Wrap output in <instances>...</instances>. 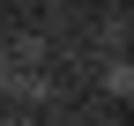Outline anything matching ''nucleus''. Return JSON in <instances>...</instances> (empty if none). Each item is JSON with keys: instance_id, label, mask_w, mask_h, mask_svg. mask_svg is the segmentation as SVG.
Segmentation results:
<instances>
[{"instance_id": "obj_2", "label": "nucleus", "mask_w": 134, "mask_h": 126, "mask_svg": "<svg viewBox=\"0 0 134 126\" xmlns=\"http://www.w3.org/2000/svg\"><path fill=\"white\" fill-rule=\"evenodd\" d=\"M97 89H104L112 104L134 97V67H127V52H104V59H97Z\"/></svg>"}, {"instance_id": "obj_3", "label": "nucleus", "mask_w": 134, "mask_h": 126, "mask_svg": "<svg viewBox=\"0 0 134 126\" xmlns=\"http://www.w3.org/2000/svg\"><path fill=\"white\" fill-rule=\"evenodd\" d=\"M8 52H15V67H45V59H52V37L23 30V37H8Z\"/></svg>"}, {"instance_id": "obj_5", "label": "nucleus", "mask_w": 134, "mask_h": 126, "mask_svg": "<svg viewBox=\"0 0 134 126\" xmlns=\"http://www.w3.org/2000/svg\"><path fill=\"white\" fill-rule=\"evenodd\" d=\"M15 74H23V67H15V52L0 45V104H8V89H15Z\"/></svg>"}, {"instance_id": "obj_1", "label": "nucleus", "mask_w": 134, "mask_h": 126, "mask_svg": "<svg viewBox=\"0 0 134 126\" xmlns=\"http://www.w3.org/2000/svg\"><path fill=\"white\" fill-rule=\"evenodd\" d=\"M8 104H30V111H45V104H60V74L52 67H23L8 89Z\"/></svg>"}, {"instance_id": "obj_4", "label": "nucleus", "mask_w": 134, "mask_h": 126, "mask_svg": "<svg viewBox=\"0 0 134 126\" xmlns=\"http://www.w3.org/2000/svg\"><path fill=\"white\" fill-rule=\"evenodd\" d=\"M97 45H104V52H127V15H104V22H97Z\"/></svg>"}]
</instances>
